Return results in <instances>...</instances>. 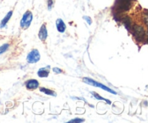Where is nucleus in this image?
Masks as SVG:
<instances>
[{"mask_svg":"<svg viewBox=\"0 0 148 123\" xmlns=\"http://www.w3.org/2000/svg\"><path fill=\"white\" fill-rule=\"evenodd\" d=\"M85 122V120L84 119H79V118H75V119H72V120H69L68 122L69 123H72V122H77V123H79V122Z\"/></svg>","mask_w":148,"mask_h":123,"instance_id":"nucleus-14","label":"nucleus"},{"mask_svg":"<svg viewBox=\"0 0 148 123\" xmlns=\"http://www.w3.org/2000/svg\"><path fill=\"white\" fill-rule=\"evenodd\" d=\"M39 91H40V92L46 94V95L48 96H56V93H55L53 91H52V90L49 89V88L41 87V88H40Z\"/></svg>","mask_w":148,"mask_h":123,"instance_id":"nucleus-10","label":"nucleus"},{"mask_svg":"<svg viewBox=\"0 0 148 123\" xmlns=\"http://www.w3.org/2000/svg\"><path fill=\"white\" fill-rule=\"evenodd\" d=\"M82 81H83L85 83L88 84V85H92V86H94V87H98V88H101V89L104 90V91H108V92L111 93L112 94H114V95H116L117 94V93L115 91L111 89V88H108V87L106 86V85H103V84L101 83V82H97V81L91 79V78H82Z\"/></svg>","mask_w":148,"mask_h":123,"instance_id":"nucleus-2","label":"nucleus"},{"mask_svg":"<svg viewBox=\"0 0 148 123\" xmlns=\"http://www.w3.org/2000/svg\"><path fill=\"white\" fill-rule=\"evenodd\" d=\"M0 93H1V91H0Z\"/></svg>","mask_w":148,"mask_h":123,"instance_id":"nucleus-18","label":"nucleus"},{"mask_svg":"<svg viewBox=\"0 0 148 123\" xmlns=\"http://www.w3.org/2000/svg\"><path fill=\"white\" fill-rule=\"evenodd\" d=\"M40 59V52L38 49H33L27 55V62L29 64H35L38 62Z\"/></svg>","mask_w":148,"mask_h":123,"instance_id":"nucleus-4","label":"nucleus"},{"mask_svg":"<svg viewBox=\"0 0 148 123\" xmlns=\"http://www.w3.org/2000/svg\"><path fill=\"white\" fill-rule=\"evenodd\" d=\"M56 28H57V30L59 32V33H64L65 30L66 29V26L65 25L64 22L63 21L62 18H58L56 21Z\"/></svg>","mask_w":148,"mask_h":123,"instance_id":"nucleus-7","label":"nucleus"},{"mask_svg":"<svg viewBox=\"0 0 148 123\" xmlns=\"http://www.w3.org/2000/svg\"><path fill=\"white\" fill-rule=\"evenodd\" d=\"M50 66H47L46 67H42L38 69L37 72L38 76L40 77V78H47L49 75V72H50Z\"/></svg>","mask_w":148,"mask_h":123,"instance_id":"nucleus-8","label":"nucleus"},{"mask_svg":"<svg viewBox=\"0 0 148 123\" xmlns=\"http://www.w3.org/2000/svg\"><path fill=\"white\" fill-rule=\"evenodd\" d=\"M48 37V30L46 28V24H43L40 27V30L38 32V38L42 41H45Z\"/></svg>","mask_w":148,"mask_h":123,"instance_id":"nucleus-6","label":"nucleus"},{"mask_svg":"<svg viewBox=\"0 0 148 123\" xmlns=\"http://www.w3.org/2000/svg\"><path fill=\"white\" fill-rule=\"evenodd\" d=\"M12 13H13L12 11L8 12L7 14L5 15V17L1 20V23H0V27H1V28H3V27H4L6 25H7V23H8L9 20H10V18H11L12 15Z\"/></svg>","mask_w":148,"mask_h":123,"instance_id":"nucleus-9","label":"nucleus"},{"mask_svg":"<svg viewBox=\"0 0 148 123\" xmlns=\"http://www.w3.org/2000/svg\"><path fill=\"white\" fill-rule=\"evenodd\" d=\"M53 72L56 74H60V73H62L63 71H62V69H60V68H59V67H53Z\"/></svg>","mask_w":148,"mask_h":123,"instance_id":"nucleus-17","label":"nucleus"},{"mask_svg":"<svg viewBox=\"0 0 148 123\" xmlns=\"http://www.w3.org/2000/svg\"><path fill=\"white\" fill-rule=\"evenodd\" d=\"M25 86L27 90H36L39 87V82L36 79H30L25 82Z\"/></svg>","mask_w":148,"mask_h":123,"instance_id":"nucleus-5","label":"nucleus"},{"mask_svg":"<svg viewBox=\"0 0 148 123\" xmlns=\"http://www.w3.org/2000/svg\"><path fill=\"white\" fill-rule=\"evenodd\" d=\"M82 18H83L84 20H86V22L88 23V25H90L92 24V19L90 18V17H88V16H83Z\"/></svg>","mask_w":148,"mask_h":123,"instance_id":"nucleus-16","label":"nucleus"},{"mask_svg":"<svg viewBox=\"0 0 148 123\" xmlns=\"http://www.w3.org/2000/svg\"><path fill=\"white\" fill-rule=\"evenodd\" d=\"M132 31L136 40L139 42H143L146 36V31L144 27L140 25H134L132 27Z\"/></svg>","mask_w":148,"mask_h":123,"instance_id":"nucleus-1","label":"nucleus"},{"mask_svg":"<svg viewBox=\"0 0 148 123\" xmlns=\"http://www.w3.org/2000/svg\"><path fill=\"white\" fill-rule=\"evenodd\" d=\"M33 13L30 11L27 10V12L24 13V14L23 15L21 20H20V27L21 28L26 30V29L30 27V24H31L32 21H33Z\"/></svg>","mask_w":148,"mask_h":123,"instance_id":"nucleus-3","label":"nucleus"},{"mask_svg":"<svg viewBox=\"0 0 148 123\" xmlns=\"http://www.w3.org/2000/svg\"><path fill=\"white\" fill-rule=\"evenodd\" d=\"M53 3H54V0H47L48 10H51L52 7H53Z\"/></svg>","mask_w":148,"mask_h":123,"instance_id":"nucleus-15","label":"nucleus"},{"mask_svg":"<svg viewBox=\"0 0 148 123\" xmlns=\"http://www.w3.org/2000/svg\"><path fill=\"white\" fill-rule=\"evenodd\" d=\"M10 47V44L9 43H4V44L1 45L0 46V55L2 54L3 53H4L5 52H7V49Z\"/></svg>","mask_w":148,"mask_h":123,"instance_id":"nucleus-13","label":"nucleus"},{"mask_svg":"<svg viewBox=\"0 0 148 123\" xmlns=\"http://www.w3.org/2000/svg\"><path fill=\"white\" fill-rule=\"evenodd\" d=\"M91 94H92V95L93 96H94V98H96V99L100 100V101H105L107 103V104H111V101H110V100L106 99V98H103L102 96H100L99 94H98V93H95V92H91Z\"/></svg>","mask_w":148,"mask_h":123,"instance_id":"nucleus-11","label":"nucleus"},{"mask_svg":"<svg viewBox=\"0 0 148 123\" xmlns=\"http://www.w3.org/2000/svg\"><path fill=\"white\" fill-rule=\"evenodd\" d=\"M121 20H122V22L124 23L126 28H127L129 30V27L131 26V20H130V17H129V16H125V17H124L121 19Z\"/></svg>","mask_w":148,"mask_h":123,"instance_id":"nucleus-12","label":"nucleus"}]
</instances>
